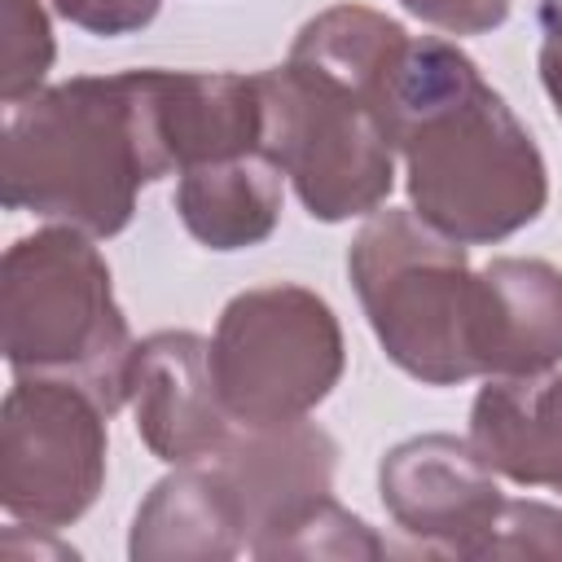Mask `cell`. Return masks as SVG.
<instances>
[{
    "instance_id": "cell-11",
    "label": "cell",
    "mask_w": 562,
    "mask_h": 562,
    "mask_svg": "<svg viewBox=\"0 0 562 562\" xmlns=\"http://www.w3.org/2000/svg\"><path fill=\"white\" fill-rule=\"evenodd\" d=\"M470 356L479 378L549 373L562 364V268L536 255H496L474 268Z\"/></svg>"
},
{
    "instance_id": "cell-19",
    "label": "cell",
    "mask_w": 562,
    "mask_h": 562,
    "mask_svg": "<svg viewBox=\"0 0 562 562\" xmlns=\"http://www.w3.org/2000/svg\"><path fill=\"white\" fill-rule=\"evenodd\" d=\"M48 9L79 26L83 35H97V40H119V35H136L145 31L162 0H48Z\"/></svg>"
},
{
    "instance_id": "cell-10",
    "label": "cell",
    "mask_w": 562,
    "mask_h": 562,
    "mask_svg": "<svg viewBox=\"0 0 562 562\" xmlns=\"http://www.w3.org/2000/svg\"><path fill=\"white\" fill-rule=\"evenodd\" d=\"M211 461L220 465L241 505L246 553L259 558V549L281 536L299 514L334 496L338 439L307 417L277 426H237Z\"/></svg>"
},
{
    "instance_id": "cell-9",
    "label": "cell",
    "mask_w": 562,
    "mask_h": 562,
    "mask_svg": "<svg viewBox=\"0 0 562 562\" xmlns=\"http://www.w3.org/2000/svg\"><path fill=\"white\" fill-rule=\"evenodd\" d=\"M127 404L140 443L167 465L211 461L237 430L211 373V338L193 329H158L136 342Z\"/></svg>"
},
{
    "instance_id": "cell-4",
    "label": "cell",
    "mask_w": 562,
    "mask_h": 562,
    "mask_svg": "<svg viewBox=\"0 0 562 562\" xmlns=\"http://www.w3.org/2000/svg\"><path fill=\"white\" fill-rule=\"evenodd\" d=\"M347 277L395 369L422 386L479 378L470 356L474 268L461 241L430 228L413 206H378L347 246Z\"/></svg>"
},
{
    "instance_id": "cell-15",
    "label": "cell",
    "mask_w": 562,
    "mask_h": 562,
    "mask_svg": "<svg viewBox=\"0 0 562 562\" xmlns=\"http://www.w3.org/2000/svg\"><path fill=\"white\" fill-rule=\"evenodd\" d=\"M285 171L268 149L228 154L215 162H193L176 176L171 206L184 233L220 255L263 246L281 224Z\"/></svg>"
},
{
    "instance_id": "cell-22",
    "label": "cell",
    "mask_w": 562,
    "mask_h": 562,
    "mask_svg": "<svg viewBox=\"0 0 562 562\" xmlns=\"http://www.w3.org/2000/svg\"><path fill=\"white\" fill-rule=\"evenodd\" d=\"M0 549H4V558H13V562H26V558H79V549L66 544V540H57L53 527H31V522L4 527Z\"/></svg>"
},
{
    "instance_id": "cell-20",
    "label": "cell",
    "mask_w": 562,
    "mask_h": 562,
    "mask_svg": "<svg viewBox=\"0 0 562 562\" xmlns=\"http://www.w3.org/2000/svg\"><path fill=\"white\" fill-rule=\"evenodd\" d=\"M400 4L443 35H487L509 18V0H400Z\"/></svg>"
},
{
    "instance_id": "cell-14",
    "label": "cell",
    "mask_w": 562,
    "mask_h": 562,
    "mask_svg": "<svg viewBox=\"0 0 562 562\" xmlns=\"http://www.w3.org/2000/svg\"><path fill=\"white\" fill-rule=\"evenodd\" d=\"M465 439L492 474L562 492V373L487 378L470 404Z\"/></svg>"
},
{
    "instance_id": "cell-17",
    "label": "cell",
    "mask_w": 562,
    "mask_h": 562,
    "mask_svg": "<svg viewBox=\"0 0 562 562\" xmlns=\"http://www.w3.org/2000/svg\"><path fill=\"white\" fill-rule=\"evenodd\" d=\"M57 61V40L48 22V0H4V57H0V101L18 105L44 88Z\"/></svg>"
},
{
    "instance_id": "cell-6",
    "label": "cell",
    "mask_w": 562,
    "mask_h": 562,
    "mask_svg": "<svg viewBox=\"0 0 562 562\" xmlns=\"http://www.w3.org/2000/svg\"><path fill=\"white\" fill-rule=\"evenodd\" d=\"M347 369L342 325L325 294L268 281L233 294L211 334V373L237 426L312 417Z\"/></svg>"
},
{
    "instance_id": "cell-16",
    "label": "cell",
    "mask_w": 562,
    "mask_h": 562,
    "mask_svg": "<svg viewBox=\"0 0 562 562\" xmlns=\"http://www.w3.org/2000/svg\"><path fill=\"white\" fill-rule=\"evenodd\" d=\"M386 540L351 509H342L334 496L316 501L307 514H299L281 536H272L259 558H338V562H378L386 558Z\"/></svg>"
},
{
    "instance_id": "cell-5",
    "label": "cell",
    "mask_w": 562,
    "mask_h": 562,
    "mask_svg": "<svg viewBox=\"0 0 562 562\" xmlns=\"http://www.w3.org/2000/svg\"><path fill=\"white\" fill-rule=\"evenodd\" d=\"M259 92L263 149L316 224H342L386 206L395 145L373 101L290 57L259 70Z\"/></svg>"
},
{
    "instance_id": "cell-21",
    "label": "cell",
    "mask_w": 562,
    "mask_h": 562,
    "mask_svg": "<svg viewBox=\"0 0 562 562\" xmlns=\"http://www.w3.org/2000/svg\"><path fill=\"white\" fill-rule=\"evenodd\" d=\"M536 26H540L536 70H540V83H544V92L553 101V114L562 123V0H540Z\"/></svg>"
},
{
    "instance_id": "cell-1",
    "label": "cell",
    "mask_w": 562,
    "mask_h": 562,
    "mask_svg": "<svg viewBox=\"0 0 562 562\" xmlns=\"http://www.w3.org/2000/svg\"><path fill=\"white\" fill-rule=\"evenodd\" d=\"M378 114L404 162L408 206L443 237L496 246L544 215L549 167L536 136L452 40L408 35Z\"/></svg>"
},
{
    "instance_id": "cell-13",
    "label": "cell",
    "mask_w": 562,
    "mask_h": 562,
    "mask_svg": "<svg viewBox=\"0 0 562 562\" xmlns=\"http://www.w3.org/2000/svg\"><path fill=\"white\" fill-rule=\"evenodd\" d=\"M237 553H246V518L215 461L176 465L132 514V562H224Z\"/></svg>"
},
{
    "instance_id": "cell-12",
    "label": "cell",
    "mask_w": 562,
    "mask_h": 562,
    "mask_svg": "<svg viewBox=\"0 0 562 562\" xmlns=\"http://www.w3.org/2000/svg\"><path fill=\"white\" fill-rule=\"evenodd\" d=\"M149 83H154V114L171 176H180L193 162L263 149L259 75L149 66Z\"/></svg>"
},
{
    "instance_id": "cell-18",
    "label": "cell",
    "mask_w": 562,
    "mask_h": 562,
    "mask_svg": "<svg viewBox=\"0 0 562 562\" xmlns=\"http://www.w3.org/2000/svg\"><path fill=\"white\" fill-rule=\"evenodd\" d=\"M479 558H527V562H562V509L549 501H505Z\"/></svg>"
},
{
    "instance_id": "cell-8",
    "label": "cell",
    "mask_w": 562,
    "mask_h": 562,
    "mask_svg": "<svg viewBox=\"0 0 562 562\" xmlns=\"http://www.w3.org/2000/svg\"><path fill=\"white\" fill-rule=\"evenodd\" d=\"M378 496L386 518L422 544V553L479 558L505 496L470 439L448 430L400 439L378 461Z\"/></svg>"
},
{
    "instance_id": "cell-2",
    "label": "cell",
    "mask_w": 562,
    "mask_h": 562,
    "mask_svg": "<svg viewBox=\"0 0 562 562\" xmlns=\"http://www.w3.org/2000/svg\"><path fill=\"white\" fill-rule=\"evenodd\" d=\"M171 176L149 66L70 75L9 105L0 140V202L88 237H119L145 184Z\"/></svg>"
},
{
    "instance_id": "cell-3",
    "label": "cell",
    "mask_w": 562,
    "mask_h": 562,
    "mask_svg": "<svg viewBox=\"0 0 562 562\" xmlns=\"http://www.w3.org/2000/svg\"><path fill=\"white\" fill-rule=\"evenodd\" d=\"M0 351L13 378L75 382L110 417L127 404L136 338L97 237L44 224L4 250Z\"/></svg>"
},
{
    "instance_id": "cell-7",
    "label": "cell",
    "mask_w": 562,
    "mask_h": 562,
    "mask_svg": "<svg viewBox=\"0 0 562 562\" xmlns=\"http://www.w3.org/2000/svg\"><path fill=\"white\" fill-rule=\"evenodd\" d=\"M110 413L75 382L13 378L0 404V509L31 527L79 522L110 470Z\"/></svg>"
}]
</instances>
